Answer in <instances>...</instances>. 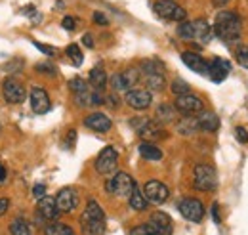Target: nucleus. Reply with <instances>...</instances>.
<instances>
[{
    "instance_id": "obj_1",
    "label": "nucleus",
    "mask_w": 248,
    "mask_h": 235,
    "mask_svg": "<svg viewBox=\"0 0 248 235\" xmlns=\"http://www.w3.org/2000/svg\"><path fill=\"white\" fill-rule=\"evenodd\" d=\"M214 33L216 36H219L223 42H235L241 38V33H243V21L239 17V14L235 12H229V10H223L216 16V21H214Z\"/></svg>"
},
{
    "instance_id": "obj_2",
    "label": "nucleus",
    "mask_w": 248,
    "mask_h": 235,
    "mask_svg": "<svg viewBox=\"0 0 248 235\" xmlns=\"http://www.w3.org/2000/svg\"><path fill=\"white\" fill-rule=\"evenodd\" d=\"M82 235H103L107 230V218L97 201H88L84 212L80 214Z\"/></svg>"
},
{
    "instance_id": "obj_3",
    "label": "nucleus",
    "mask_w": 248,
    "mask_h": 235,
    "mask_svg": "<svg viewBox=\"0 0 248 235\" xmlns=\"http://www.w3.org/2000/svg\"><path fill=\"white\" fill-rule=\"evenodd\" d=\"M178 34L184 40H195L199 44H208L212 38V27L204 19H195V21H182L178 27Z\"/></svg>"
},
{
    "instance_id": "obj_4",
    "label": "nucleus",
    "mask_w": 248,
    "mask_h": 235,
    "mask_svg": "<svg viewBox=\"0 0 248 235\" xmlns=\"http://www.w3.org/2000/svg\"><path fill=\"white\" fill-rule=\"evenodd\" d=\"M193 184L199 191H214L217 187V174L210 165H197L193 170Z\"/></svg>"
},
{
    "instance_id": "obj_5",
    "label": "nucleus",
    "mask_w": 248,
    "mask_h": 235,
    "mask_svg": "<svg viewBox=\"0 0 248 235\" xmlns=\"http://www.w3.org/2000/svg\"><path fill=\"white\" fill-rule=\"evenodd\" d=\"M130 124L136 128V132L143 138V140H151V142H155V140H160V138H166L168 134L164 132V128H162V124H158L156 120L153 118H134V120H130Z\"/></svg>"
},
{
    "instance_id": "obj_6",
    "label": "nucleus",
    "mask_w": 248,
    "mask_h": 235,
    "mask_svg": "<svg viewBox=\"0 0 248 235\" xmlns=\"http://www.w3.org/2000/svg\"><path fill=\"white\" fill-rule=\"evenodd\" d=\"M136 187V182L134 178L126 172H115V176L109 178L105 182V189L107 193L111 195H117V197H130L132 189Z\"/></svg>"
},
{
    "instance_id": "obj_7",
    "label": "nucleus",
    "mask_w": 248,
    "mask_h": 235,
    "mask_svg": "<svg viewBox=\"0 0 248 235\" xmlns=\"http://www.w3.org/2000/svg\"><path fill=\"white\" fill-rule=\"evenodd\" d=\"M153 10L160 19H170V21H186L187 12L176 4L174 0H156L153 4Z\"/></svg>"
},
{
    "instance_id": "obj_8",
    "label": "nucleus",
    "mask_w": 248,
    "mask_h": 235,
    "mask_svg": "<svg viewBox=\"0 0 248 235\" xmlns=\"http://www.w3.org/2000/svg\"><path fill=\"white\" fill-rule=\"evenodd\" d=\"M117 167H119V151L111 146L101 149V153L95 159V170H97V174H103V176L113 174L117 170Z\"/></svg>"
},
{
    "instance_id": "obj_9",
    "label": "nucleus",
    "mask_w": 248,
    "mask_h": 235,
    "mask_svg": "<svg viewBox=\"0 0 248 235\" xmlns=\"http://www.w3.org/2000/svg\"><path fill=\"white\" fill-rule=\"evenodd\" d=\"M141 193H143V197L147 199V203H153V205H162V203H166L168 197H170L168 185L162 184V182H158V180H149V182L143 185Z\"/></svg>"
},
{
    "instance_id": "obj_10",
    "label": "nucleus",
    "mask_w": 248,
    "mask_h": 235,
    "mask_svg": "<svg viewBox=\"0 0 248 235\" xmlns=\"http://www.w3.org/2000/svg\"><path fill=\"white\" fill-rule=\"evenodd\" d=\"M58 214H60V210H58V206H56V199H54V197L44 195L42 199H38V203H36V212H34L38 224H44V226H46V224H50V222H56Z\"/></svg>"
},
{
    "instance_id": "obj_11",
    "label": "nucleus",
    "mask_w": 248,
    "mask_h": 235,
    "mask_svg": "<svg viewBox=\"0 0 248 235\" xmlns=\"http://www.w3.org/2000/svg\"><path fill=\"white\" fill-rule=\"evenodd\" d=\"M178 210H180V214L189 220V222H195V224H199L202 218H204V206L202 203L199 201V199H195V197H186V199H182L180 203H178Z\"/></svg>"
},
{
    "instance_id": "obj_12",
    "label": "nucleus",
    "mask_w": 248,
    "mask_h": 235,
    "mask_svg": "<svg viewBox=\"0 0 248 235\" xmlns=\"http://www.w3.org/2000/svg\"><path fill=\"white\" fill-rule=\"evenodd\" d=\"M176 111L184 113V115H197L204 109V103L199 96L195 94H184V96H176V103H174Z\"/></svg>"
},
{
    "instance_id": "obj_13",
    "label": "nucleus",
    "mask_w": 248,
    "mask_h": 235,
    "mask_svg": "<svg viewBox=\"0 0 248 235\" xmlns=\"http://www.w3.org/2000/svg\"><path fill=\"white\" fill-rule=\"evenodd\" d=\"M124 100H126V103H128L132 109H136V111H143V109H147V107L153 103V96H151V92L147 88L128 90L126 96H124Z\"/></svg>"
},
{
    "instance_id": "obj_14",
    "label": "nucleus",
    "mask_w": 248,
    "mask_h": 235,
    "mask_svg": "<svg viewBox=\"0 0 248 235\" xmlns=\"http://www.w3.org/2000/svg\"><path fill=\"white\" fill-rule=\"evenodd\" d=\"M2 96L8 103H23L27 100V92L25 88L16 81V79H6L2 83Z\"/></svg>"
},
{
    "instance_id": "obj_15",
    "label": "nucleus",
    "mask_w": 248,
    "mask_h": 235,
    "mask_svg": "<svg viewBox=\"0 0 248 235\" xmlns=\"http://www.w3.org/2000/svg\"><path fill=\"white\" fill-rule=\"evenodd\" d=\"M29 101H31V109L36 115H44L50 111L52 107V101H50V96L48 92L40 86H32L31 94H29Z\"/></svg>"
},
{
    "instance_id": "obj_16",
    "label": "nucleus",
    "mask_w": 248,
    "mask_h": 235,
    "mask_svg": "<svg viewBox=\"0 0 248 235\" xmlns=\"http://www.w3.org/2000/svg\"><path fill=\"white\" fill-rule=\"evenodd\" d=\"M78 201H80V197H78L77 189H73V187H63L62 191L56 195V206H58L60 212H65V214L73 212L78 206Z\"/></svg>"
},
{
    "instance_id": "obj_17",
    "label": "nucleus",
    "mask_w": 248,
    "mask_h": 235,
    "mask_svg": "<svg viewBox=\"0 0 248 235\" xmlns=\"http://www.w3.org/2000/svg\"><path fill=\"white\" fill-rule=\"evenodd\" d=\"M84 126L93 130V132L105 134V132H109L113 128V120L107 115H103V113H92V115H88L84 118Z\"/></svg>"
},
{
    "instance_id": "obj_18",
    "label": "nucleus",
    "mask_w": 248,
    "mask_h": 235,
    "mask_svg": "<svg viewBox=\"0 0 248 235\" xmlns=\"http://www.w3.org/2000/svg\"><path fill=\"white\" fill-rule=\"evenodd\" d=\"M231 71V63L223 58H214L208 63V77L214 81V83H221Z\"/></svg>"
},
{
    "instance_id": "obj_19",
    "label": "nucleus",
    "mask_w": 248,
    "mask_h": 235,
    "mask_svg": "<svg viewBox=\"0 0 248 235\" xmlns=\"http://www.w3.org/2000/svg\"><path fill=\"white\" fill-rule=\"evenodd\" d=\"M182 61L187 67L199 75H208V61L204 58H201L197 52H184L182 54Z\"/></svg>"
},
{
    "instance_id": "obj_20",
    "label": "nucleus",
    "mask_w": 248,
    "mask_h": 235,
    "mask_svg": "<svg viewBox=\"0 0 248 235\" xmlns=\"http://www.w3.org/2000/svg\"><path fill=\"white\" fill-rule=\"evenodd\" d=\"M149 224L158 232V235L172 234V218H170L166 212H160V210L153 212L151 218H149Z\"/></svg>"
},
{
    "instance_id": "obj_21",
    "label": "nucleus",
    "mask_w": 248,
    "mask_h": 235,
    "mask_svg": "<svg viewBox=\"0 0 248 235\" xmlns=\"http://www.w3.org/2000/svg\"><path fill=\"white\" fill-rule=\"evenodd\" d=\"M197 117V122H199V128L201 130H204V132H216L217 128H219V118H217L216 113H212V111H201V113H197L195 115Z\"/></svg>"
},
{
    "instance_id": "obj_22",
    "label": "nucleus",
    "mask_w": 248,
    "mask_h": 235,
    "mask_svg": "<svg viewBox=\"0 0 248 235\" xmlns=\"http://www.w3.org/2000/svg\"><path fill=\"white\" fill-rule=\"evenodd\" d=\"M75 101L80 107H93V105L105 103V98H101V94L95 90H86L82 94H75Z\"/></svg>"
},
{
    "instance_id": "obj_23",
    "label": "nucleus",
    "mask_w": 248,
    "mask_h": 235,
    "mask_svg": "<svg viewBox=\"0 0 248 235\" xmlns=\"http://www.w3.org/2000/svg\"><path fill=\"white\" fill-rule=\"evenodd\" d=\"M176 130H178V134H182V136H193V134H197L201 128H199V122H197V117H195V115H186V117L180 118V120L176 122Z\"/></svg>"
},
{
    "instance_id": "obj_24",
    "label": "nucleus",
    "mask_w": 248,
    "mask_h": 235,
    "mask_svg": "<svg viewBox=\"0 0 248 235\" xmlns=\"http://www.w3.org/2000/svg\"><path fill=\"white\" fill-rule=\"evenodd\" d=\"M88 83H90L92 90H95V92H101V90L107 86V83H109V77H107L105 69H103V67H93L92 71H90Z\"/></svg>"
},
{
    "instance_id": "obj_25",
    "label": "nucleus",
    "mask_w": 248,
    "mask_h": 235,
    "mask_svg": "<svg viewBox=\"0 0 248 235\" xmlns=\"http://www.w3.org/2000/svg\"><path fill=\"white\" fill-rule=\"evenodd\" d=\"M128 205L132 210H136V212H143L149 203H147V199L143 197V193H141V189L136 185L134 189H132V193H130V197H128Z\"/></svg>"
},
{
    "instance_id": "obj_26",
    "label": "nucleus",
    "mask_w": 248,
    "mask_h": 235,
    "mask_svg": "<svg viewBox=\"0 0 248 235\" xmlns=\"http://www.w3.org/2000/svg\"><path fill=\"white\" fill-rule=\"evenodd\" d=\"M158 124H166V122H174L176 120V107L170 105V103H162L156 107V118H155Z\"/></svg>"
},
{
    "instance_id": "obj_27",
    "label": "nucleus",
    "mask_w": 248,
    "mask_h": 235,
    "mask_svg": "<svg viewBox=\"0 0 248 235\" xmlns=\"http://www.w3.org/2000/svg\"><path fill=\"white\" fill-rule=\"evenodd\" d=\"M145 86L149 92H160L166 86V77L164 73H147L145 75Z\"/></svg>"
},
{
    "instance_id": "obj_28",
    "label": "nucleus",
    "mask_w": 248,
    "mask_h": 235,
    "mask_svg": "<svg viewBox=\"0 0 248 235\" xmlns=\"http://www.w3.org/2000/svg\"><path fill=\"white\" fill-rule=\"evenodd\" d=\"M10 235H32V226L25 218H14L10 222Z\"/></svg>"
},
{
    "instance_id": "obj_29",
    "label": "nucleus",
    "mask_w": 248,
    "mask_h": 235,
    "mask_svg": "<svg viewBox=\"0 0 248 235\" xmlns=\"http://www.w3.org/2000/svg\"><path fill=\"white\" fill-rule=\"evenodd\" d=\"M140 155H141L143 159H147V161H160V159H162V151H160L155 144H151V142L140 144Z\"/></svg>"
},
{
    "instance_id": "obj_30",
    "label": "nucleus",
    "mask_w": 248,
    "mask_h": 235,
    "mask_svg": "<svg viewBox=\"0 0 248 235\" xmlns=\"http://www.w3.org/2000/svg\"><path fill=\"white\" fill-rule=\"evenodd\" d=\"M44 235H77L75 230L62 222H50L44 226Z\"/></svg>"
},
{
    "instance_id": "obj_31",
    "label": "nucleus",
    "mask_w": 248,
    "mask_h": 235,
    "mask_svg": "<svg viewBox=\"0 0 248 235\" xmlns=\"http://www.w3.org/2000/svg\"><path fill=\"white\" fill-rule=\"evenodd\" d=\"M123 75V81L124 84H126V88L132 90L138 83H140V77H141V71L138 69V67H128L126 71H123L121 73Z\"/></svg>"
},
{
    "instance_id": "obj_32",
    "label": "nucleus",
    "mask_w": 248,
    "mask_h": 235,
    "mask_svg": "<svg viewBox=\"0 0 248 235\" xmlns=\"http://www.w3.org/2000/svg\"><path fill=\"white\" fill-rule=\"evenodd\" d=\"M65 54H67V58L75 63V67H80V65H82V61H84V54L80 52L78 44H69V46H67V50H65Z\"/></svg>"
},
{
    "instance_id": "obj_33",
    "label": "nucleus",
    "mask_w": 248,
    "mask_h": 235,
    "mask_svg": "<svg viewBox=\"0 0 248 235\" xmlns=\"http://www.w3.org/2000/svg\"><path fill=\"white\" fill-rule=\"evenodd\" d=\"M128 235H158V232L147 222V224H140V226L132 228V230L128 232Z\"/></svg>"
},
{
    "instance_id": "obj_34",
    "label": "nucleus",
    "mask_w": 248,
    "mask_h": 235,
    "mask_svg": "<svg viewBox=\"0 0 248 235\" xmlns=\"http://www.w3.org/2000/svg\"><path fill=\"white\" fill-rule=\"evenodd\" d=\"M170 88H172V92H174L176 96H184V94H189V92H191V86L187 84L184 79H176Z\"/></svg>"
},
{
    "instance_id": "obj_35",
    "label": "nucleus",
    "mask_w": 248,
    "mask_h": 235,
    "mask_svg": "<svg viewBox=\"0 0 248 235\" xmlns=\"http://www.w3.org/2000/svg\"><path fill=\"white\" fill-rule=\"evenodd\" d=\"M69 88H71V92L73 94H82V92H86V90H90V84L88 83H84L82 79H73L71 83H69Z\"/></svg>"
},
{
    "instance_id": "obj_36",
    "label": "nucleus",
    "mask_w": 248,
    "mask_h": 235,
    "mask_svg": "<svg viewBox=\"0 0 248 235\" xmlns=\"http://www.w3.org/2000/svg\"><path fill=\"white\" fill-rule=\"evenodd\" d=\"M111 86H113L115 92H128V88H126V84H124L123 75H121V73H115V75L111 77Z\"/></svg>"
},
{
    "instance_id": "obj_37",
    "label": "nucleus",
    "mask_w": 248,
    "mask_h": 235,
    "mask_svg": "<svg viewBox=\"0 0 248 235\" xmlns=\"http://www.w3.org/2000/svg\"><path fill=\"white\" fill-rule=\"evenodd\" d=\"M237 61L248 69V46H243V48L237 50Z\"/></svg>"
},
{
    "instance_id": "obj_38",
    "label": "nucleus",
    "mask_w": 248,
    "mask_h": 235,
    "mask_svg": "<svg viewBox=\"0 0 248 235\" xmlns=\"http://www.w3.org/2000/svg\"><path fill=\"white\" fill-rule=\"evenodd\" d=\"M32 44H34L38 50H42L46 56H56V52H58L54 46H48V44H42V42H32Z\"/></svg>"
},
{
    "instance_id": "obj_39",
    "label": "nucleus",
    "mask_w": 248,
    "mask_h": 235,
    "mask_svg": "<svg viewBox=\"0 0 248 235\" xmlns=\"http://www.w3.org/2000/svg\"><path fill=\"white\" fill-rule=\"evenodd\" d=\"M62 27H63L65 31H75V29H77V19H75V17H71V16L63 17Z\"/></svg>"
},
{
    "instance_id": "obj_40",
    "label": "nucleus",
    "mask_w": 248,
    "mask_h": 235,
    "mask_svg": "<svg viewBox=\"0 0 248 235\" xmlns=\"http://www.w3.org/2000/svg\"><path fill=\"white\" fill-rule=\"evenodd\" d=\"M235 136H237V140L239 142H243V144H248V132L245 126H237L235 128Z\"/></svg>"
},
{
    "instance_id": "obj_41",
    "label": "nucleus",
    "mask_w": 248,
    "mask_h": 235,
    "mask_svg": "<svg viewBox=\"0 0 248 235\" xmlns=\"http://www.w3.org/2000/svg\"><path fill=\"white\" fill-rule=\"evenodd\" d=\"M36 71L46 73V75H56V69H54L50 63H38V65H36Z\"/></svg>"
},
{
    "instance_id": "obj_42",
    "label": "nucleus",
    "mask_w": 248,
    "mask_h": 235,
    "mask_svg": "<svg viewBox=\"0 0 248 235\" xmlns=\"http://www.w3.org/2000/svg\"><path fill=\"white\" fill-rule=\"evenodd\" d=\"M32 195H34L36 199H42V197L46 195V185H42V184H36V185H34V189H32Z\"/></svg>"
},
{
    "instance_id": "obj_43",
    "label": "nucleus",
    "mask_w": 248,
    "mask_h": 235,
    "mask_svg": "<svg viewBox=\"0 0 248 235\" xmlns=\"http://www.w3.org/2000/svg\"><path fill=\"white\" fill-rule=\"evenodd\" d=\"M93 21L97 25H107L109 23V19L105 17V14H101V12H93Z\"/></svg>"
},
{
    "instance_id": "obj_44",
    "label": "nucleus",
    "mask_w": 248,
    "mask_h": 235,
    "mask_svg": "<svg viewBox=\"0 0 248 235\" xmlns=\"http://www.w3.org/2000/svg\"><path fill=\"white\" fill-rule=\"evenodd\" d=\"M105 101H107L111 107H117V105H119V101H121V98H119L117 94H111V96H107V98H105Z\"/></svg>"
},
{
    "instance_id": "obj_45",
    "label": "nucleus",
    "mask_w": 248,
    "mask_h": 235,
    "mask_svg": "<svg viewBox=\"0 0 248 235\" xmlns=\"http://www.w3.org/2000/svg\"><path fill=\"white\" fill-rule=\"evenodd\" d=\"M8 208H10V199L2 197V199H0V216H4V214L8 212Z\"/></svg>"
},
{
    "instance_id": "obj_46",
    "label": "nucleus",
    "mask_w": 248,
    "mask_h": 235,
    "mask_svg": "<svg viewBox=\"0 0 248 235\" xmlns=\"http://www.w3.org/2000/svg\"><path fill=\"white\" fill-rule=\"evenodd\" d=\"M75 140H77V132L75 130H69V134H67V147H73L75 146Z\"/></svg>"
},
{
    "instance_id": "obj_47",
    "label": "nucleus",
    "mask_w": 248,
    "mask_h": 235,
    "mask_svg": "<svg viewBox=\"0 0 248 235\" xmlns=\"http://www.w3.org/2000/svg\"><path fill=\"white\" fill-rule=\"evenodd\" d=\"M82 42H84V44H86L88 48H92V46H93V38H92V34H90V33H86V34L82 36Z\"/></svg>"
},
{
    "instance_id": "obj_48",
    "label": "nucleus",
    "mask_w": 248,
    "mask_h": 235,
    "mask_svg": "<svg viewBox=\"0 0 248 235\" xmlns=\"http://www.w3.org/2000/svg\"><path fill=\"white\" fill-rule=\"evenodd\" d=\"M212 216H214V222L219 224V212H217V205L212 206Z\"/></svg>"
},
{
    "instance_id": "obj_49",
    "label": "nucleus",
    "mask_w": 248,
    "mask_h": 235,
    "mask_svg": "<svg viewBox=\"0 0 248 235\" xmlns=\"http://www.w3.org/2000/svg\"><path fill=\"white\" fill-rule=\"evenodd\" d=\"M6 180V168L0 165V182H4Z\"/></svg>"
}]
</instances>
